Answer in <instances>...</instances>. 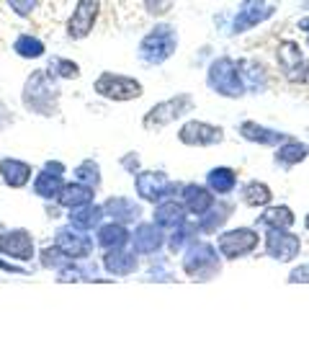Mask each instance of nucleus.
Segmentation results:
<instances>
[{"mask_svg": "<svg viewBox=\"0 0 309 361\" xmlns=\"http://www.w3.org/2000/svg\"><path fill=\"white\" fill-rule=\"evenodd\" d=\"M286 281L289 284H309V264L294 266V269L289 271Z\"/></svg>", "mask_w": 309, "mask_h": 361, "instance_id": "41", "label": "nucleus"}, {"mask_svg": "<svg viewBox=\"0 0 309 361\" xmlns=\"http://www.w3.org/2000/svg\"><path fill=\"white\" fill-rule=\"evenodd\" d=\"M129 240H132V230L129 225H121V222H101L96 227V245L101 250H116V248H127Z\"/></svg>", "mask_w": 309, "mask_h": 361, "instance_id": "23", "label": "nucleus"}, {"mask_svg": "<svg viewBox=\"0 0 309 361\" xmlns=\"http://www.w3.org/2000/svg\"><path fill=\"white\" fill-rule=\"evenodd\" d=\"M189 219V212H186V207H183V202H178V199H165V202H158L155 204V212H152V222L158 227H163L165 233H170V230H175V227L181 225V222H186Z\"/></svg>", "mask_w": 309, "mask_h": 361, "instance_id": "24", "label": "nucleus"}, {"mask_svg": "<svg viewBox=\"0 0 309 361\" xmlns=\"http://www.w3.org/2000/svg\"><path fill=\"white\" fill-rule=\"evenodd\" d=\"M6 3L11 8V13L15 18H21V21H31L39 8H42V0H6Z\"/></svg>", "mask_w": 309, "mask_h": 361, "instance_id": "38", "label": "nucleus"}, {"mask_svg": "<svg viewBox=\"0 0 309 361\" xmlns=\"http://www.w3.org/2000/svg\"><path fill=\"white\" fill-rule=\"evenodd\" d=\"M178 44H181V37H178L175 23L158 21L155 26H150V29L144 31V37L139 39V44H137V60L142 62V65H150V68H160L170 57H175Z\"/></svg>", "mask_w": 309, "mask_h": 361, "instance_id": "2", "label": "nucleus"}, {"mask_svg": "<svg viewBox=\"0 0 309 361\" xmlns=\"http://www.w3.org/2000/svg\"><path fill=\"white\" fill-rule=\"evenodd\" d=\"M256 225L265 227V230H271V227L291 230V227L296 225V214L289 204H268V207H263V212L258 214Z\"/></svg>", "mask_w": 309, "mask_h": 361, "instance_id": "28", "label": "nucleus"}, {"mask_svg": "<svg viewBox=\"0 0 309 361\" xmlns=\"http://www.w3.org/2000/svg\"><path fill=\"white\" fill-rule=\"evenodd\" d=\"M54 245L65 253L68 258L72 261H83V258H91L93 250H96V240H93V235L88 230H80L75 225H62L57 227V233H54Z\"/></svg>", "mask_w": 309, "mask_h": 361, "instance_id": "12", "label": "nucleus"}, {"mask_svg": "<svg viewBox=\"0 0 309 361\" xmlns=\"http://www.w3.org/2000/svg\"><path fill=\"white\" fill-rule=\"evenodd\" d=\"M198 235H201V230H198L196 225V219L194 222H181V225L175 227V230H170V235H168V240H165V248L170 250V253H183V250L189 248L191 243L198 240Z\"/></svg>", "mask_w": 309, "mask_h": 361, "instance_id": "32", "label": "nucleus"}, {"mask_svg": "<svg viewBox=\"0 0 309 361\" xmlns=\"http://www.w3.org/2000/svg\"><path fill=\"white\" fill-rule=\"evenodd\" d=\"M119 166L127 171V173H132V176H137L139 171H142V158H139V152H124L119 158Z\"/></svg>", "mask_w": 309, "mask_h": 361, "instance_id": "40", "label": "nucleus"}, {"mask_svg": "<svg viewBox=\"0 0 309 361\" xmlns=\"http://www.w3.org/2000/svg\"><path fill=\"white\" fill-rule=\"evenodd\" d=\"M260 243L263 240L256 227H232V230H219L217 235V250L225 261H240L253 256Z\"/></svg>", "mask_w": 309, "mask_h": 361, "instance_id": "9", "label": "nucleus"}, {"mask_svg": "<svg viewBox=\"0 0 309 361\" xmlns=\"http://www.w3.org/2000/svg\"><path fill=\"white\" fill-rule=\"evenodd\" d=\"M237 135H240L245 142L263 145V147H279L284 140L291 137V135H286V132H281V129L265 127V124H258V121H253V119L240 121V124H237Z\"/></svg>", "mask_w": 309, "mask_h": 361, "instance_id": "18", "label": "nucleus"}, {"mask_svg": "<svg viewBox=\"0 0 309 361\" xmlns=\"http://www.w3.org/2000/svg\"><path fill=\"white\" fill-rule=\"evenodd\" d=\"M181 202L191 217H198V214H204L206 209H211V204L217 202V194H214L206 183H183Z\"/></svg>", "mask_w": 309, "mask_h": 361, "instance_id": "21", "label": "nucleus"}, {"mask_svg": "<svg viewBox=\"0 0 309 361\" xmlns=\"http://www.w3.org/2000/svg\"><path fill=\"white\" fill-rule=\"evenodd\" d=\"M206 186H209L217 196L225 199V196L234 194V188H237V171L229 166L211 168L209 173H206Z\"/></svg>", "mask_w": 309, "mask_h": 361, "instance_id": "30", "label": "nucleus"}, {"mask_svg": "<svg viewBox=\"0 0 309 361\" xmlns=\"http://www.w3.org/2000/svg\"><path fill=\"white\" fill-rule=\"evenodd\" d=\"M0 271H6V274H18V276H26V274H29L23 266H18V261H11V258H8V261L0 258Z\"/></svg>", "mask_w": 309, "mask_h": 361, "instance_id": "42", "label": "nucleus"}, {"mask_svg": "<svg viewBox=\"0 0 309 361\" xmlns=\"http://www.w3.org/2000/svg\"><path fill=\"white\" fill-rule=\"evenodd\" d=\"M240 199L250 209H263L268 204H273V191L265 180H248L240 188Z\"/></svg>", "mask_w": 309, "mask_h": 361, "instance_id": "31", "label": "nucleus"}, {"mask_svg": "<svg viewBox=\"0 0 309 361\" xmlns=\"http://www.w3.org/2000/svg\"><path fill=\"white\" fill-rule=\"evenodd\" d=\"M96 191L99 188L88 186L83 180H65V186H62L60 196H57V204H60L62 209H75V207H83V204H91L96 202Z\"/></svg>", "mask_w": 309, "mask_h": 361, "instance_id": "27", "label": "nucleus"}, {"mask_svg": "<svg viewBox=\"0 0 309 361\" xmlns=\"http://www.w3.org/2000/svg\"><path fill=\"white\" fill-rule=\"evenodd\" d=\"M101 269L106 274H111V276L127 279L139 271V256H137L134 250H127V248L106 250L103 258H101Z\"/></svg>", "mask_w": 309, "mask_h": 361, "instance_id": "20", "label": "nucleus"}, {"mask_svg": "<svg viewBox=\"0 0 309 361\" xmlns=\"http://www.w3.org/2000/svg\"><path fill=\"white\" fill-rule=\"evenodd\" d=\"M37 240L26 227H11L0 235V256L18 261V264H31L37 258Z\"/></svg>", "mask_w": 309, "mask_h": 361, "instance_id": "13", "label": "nucleus"}, {"mask_svg": "<svg viewBox=\"0 0 309 361\" xmlns=\"http://www.w3.org/2000/svg\"><path fill=\"white\" fill-rule=\"evenodd\" d=\"M101 8H103V0H75L72 13L65 21V37L70 42H83L91 37L99 23Z\"/></svg>", "mask_w": 309, "mask_h": 361, "instance_id": "11", "label": "nucleus"}, {"mask_svg": "<svg viewBox=\"0 0 309 361\" xmlns=\"http://www.w3.org/2000/svg\"><path fill=\"white\" fill-rule=\"evenodd\" d=\"M225 127L201 119L183 121L181 129H178V142L186 145V147H217V145L225 142Z\"/></svg>", "mask_w": 309, "mask_h": 361, "instance_id": "14", "label": "nucleus"}, {"mask_svg": "<svg viewBox=\"0 0 309 361\" xmlns=\"http://www.w3.org/2000/svg\"><path fill=\"white\" fill-rule=\"evenodd\" d=\"M206 88L222 98H229V101L248 96V85H245V78H242L240 60H234L229 54L214 57L209 62V68H206Z\"/></svg>", "mask_w": 309, "mask_h": 361, "instance_id": "3", "label": "nucleus"}, {"mask_svg": "<svg viewBox=\"0 0 309 361\" xmlns=\"http://www.w3.org/2000/svg\"><path fill=\"white\" fill-rule=\"evenodd\" d=\"M103 212L106 217H111L113 222H121V225H137L144 214L142 202H134L132 196H108L103 202Z\"/></svg>", "mask_w": 309, "mask_h": 361, "instance_id": "19", "label": "nucleus"}, {"mask_svg": "<svg viewBox=\"0 0 309 361\" xmlns=\"http://www.w3.org/2000/svg\"><path fill=\"white\" fill-rule=\"evenodd\" d=\"M234 212V204L232 202H214L211 204V209H206L204 214H198L196 217V225L201 230V235H217L219 230H225L227 219L232 217Z\"/></svg>", "mask_w": 309, "mask_h": 361, "instance_id": "26", "label": "nucleus"}, {"mask_svg": "<svg viewBox=\"0 0 309 361\" xmlns=\"http://www.w3.org/2000/svg\"><path fill=\"white\" fill-rule=\"evenodd\" d=\"M307 158H309V145L299 142L296 137H289L279 147H273V163L279 168H284V171H291V168H296Z\"/></svg>", "mask_w": 309, "mask_h": 361, "instance_id": "25", "label": "nucleus"}, {"mask_svg": "<svg viewBox=\"0 0 309 361\" xmlns=\"http://www.w3.org/2000/svg\"><path fill=\"white\" fill-rule=\"evenodd\" d=\"M222 253L217 245L209 240H194L189 248L181 253V269L183 274L194 281H211L222 274Z\"/></svg>", "mask_w": 309, "mask_h": 361, "instance_id": "4", "label": "nucleus"}, {"mask_svg": "<svg viewBox=\"0 0 309 361\" xmlns=\"http://www.w3.org/2000/svg\"><path fill=\"white\" fill-rule=\"evenodd\" d=\"M304 227H307V233H309V212H307V217H304Z\"/></svg>", "mask_w": 309, "mask_h": 361, "instance_id": "44", "label": "nucleus"}, {"mask_svg": "<svg viewBox=\"0 0 309 361\" xmlns=\"http://www.w3.org/2000/svg\"><path fill=\"white\" fill-rule=\"evenodd\" d=\"M281 0H242L240 8L234 11L232 23H229V37H240L248 31L263 26L279 13Z\"/></svg>", "mask_w": 309, "mask_h": 361, "instance_id": "7", "label": "nucleus"}, {"mask_svg": "<svg viewBox=\"0 0 309 361\" xmlns=\"http://www.w3.org/2000/svg\"><path fill=\"white\" fill-rule=\"evenodd\" d=\"M0 180L8 188H26L34 180V168L21 158H3L0 160Z\"/></svg>", "mask_w": 309, "mask_h": 361, "instance_id": "22", "label": "nucleus"}, {"mask_svg": "<svg viewBox=\"0 0 309 361\" xmlns=\"http://www.w3.org/2000/svg\"><path fill=\"white\" fill-rule=\"evenodd\" d=\"M263 245H265V256L271 258V261H279V264H291L302 253L299 235L291 233V230H279V227H271L265 233Z\"/></svg>", "mask_w": 309, "mask_h": 361, "instance_id": "15", "label": "nucleus"}, {"mask_svg": "<svg viewBox=\"0 0 309 361\" xmlns=\"http://www.w3.org/2000/svg\"><path fill=\"white\" fill-rule=\"evenodd\" d=\"M106 212H103V204H83V207H75V209L68 212V222L70 225L80 227V230H88V233H93L96 227L103 222Z\"/></svg>", "mask_w": 309, "mask_h": 361, "instance_id": "29", "label": "nucleus"}, {"mask_svg": "<svg viewBox=\"0 0 309 361\" xmlns=\"http://www.w3.org/2000/svg\"><path fill=\"white\" fill-rule=\"evenodd\" d=\"M304 47H307V49H309V34H307V39H304Z\"/></svg>", "mask_w": 309, "mask_h": 361, "instance_id": "46", "label": "nucleus"}, {"mask_svg": "<svg viewBox=\"0 0 309 361\" xmlns=\"http://www.w3.org/2000/svg\"><path fill=\"white\" fill-rule=\"evenodd\" d=\"M276 65H279L281 75L286 78L289 83H309V60L304 57V49L299 42H291V39L279 42V47H276Z\"/></svg>", "mask_w": 309, "mask_h": 361, "instance_id": "10", "label": "nucleus"}, {"mask_svg": "<svg viewBox=\"0 0 309 361\" xmlns=\"http://www.w3.org/2000/svg\"><path fill=\"white\" fill-rule=\"evenodd\" d=\"M296 29L304 31V34H309V18H307V16H304V18H299V21H296Z\"/></svg>", "mask_w": 309, "mask_h": 361, "instance_id": "43", "label": "nucleus"}, {"mask_svg": "<svg viewBox=\"0 0 309 361\" xmlns=\"http://www.w3.org/2000/svg\"><path fill=\"white\" fill-rule=\"evenodd\" d=\"M93 93L111 104H129V101H139L144 96L142 80H137L132 75H121V73H111L103 70L96 80H93Z\"/></svg>", "mask_w": 309, "mask_h": 361, "instance_id": "5", "label": "nucleus"}, {"mask_svg": "<svg viewBox=\"0 0 309 361\" xmlns=\"http://www.w3.org/2000/svg\"><path fill=\"white\" fill-rule=\"evenodd\" d=\"M183 183L173 180L165 171H139L134 176V191L139 196V202L155 204L165 202V199H173V196L181 194Z\"/></svg>", "mask_w": 309, "mask_h": 361, "instance_id": "8", "label": "nucleus"}, {"mask_svg": "<svg viewBox=\"0 0 309 361\" xmlns=\"http://www.w3.org/2000/svg\"><path fill=\"white\" fill-rule=\"evenodd\" d=\"M194 96L189 93H178L173 98H165V101H160L150 109V111L142 116V127L147 132H160V129L170 127L175 121H181L183 116H189L194 111Z\"/></svg>", "mask_w": 309, "mask_h": 361, "instance_id": "6", "label": "nucleus"}, {"mask_svg": "<svg viewBox=\"0 0 309 361\" xmlns=\"http://www.w3.org/2000/svg\"><path fill=\"white\" fill-rule=\"evenodd\" d=\"M46 68L52 70V73L60 78V80H77V78L83 75L80 65H77L75 60H70V57H52Z\"/></svg>", "mask_w": 309, "mask_h": 361, "instance_id": "36", "label": "nucleus"}, {"mask_svg": "<svg viewBox=\"0 0 309 361\" xmlns=\"http://www.w3.org/2000/svg\"><path fill=\"white\" fill-rule=\"evenodd\" d=\"M3 230H6V225H3V222H0V235H3Z\"/></svg>", "mask_w": 309, "mask_h": 361, "instance_id": "47", "label": "nucleus"}, {"mask_svg": "<svg viewBox=\"0 0 309 361\" xmlns=\"http://www.w3.org/2000/svg\"><path fill=\"white\" fill-rule=\"evenodd\" d=\"M139 3H142L144 13L152 18H165L175 6V0H139Z\"/></svg>", "mask_w": 309, "mask_h": 361, "instance_id": "39", "label": "nucleus"}, {"mask_svg": "<svg viewBox=\"0 0 309 361\" xmlns=\"http://www.w3.org/2000/svg\"><path fill=\"white\" fill-rule=\"evenodd\" d=\"M13 52L21 57V60H42L46 54V44L37 34H29V31H23L18 37L13 39Z\"/></svg>", "mask_w": 309, "mask_h": 361, "instance_id": "33", "label": "nucleus"}, {"mask_svg": "<svg viewBox=\"0 0 309 361\" xmlns=\"http://www.w3.org/2000/svg\"><path fill=\"white\" fill-rule=\"evenodd\" d=\"M165 240H168V233L163 227H158L155 222H137L134 230H132V250H134L137 256H155L160 250L165 248Z\"/></svg>", "mask_w": 309, "mask_h": 361, "instance_id": "17", "label": "nucleus"}, {"mask_svg": "<svg viewBox=\"0 0 309 361\" xmlns=\"http://www.w3.org/2000/svg\"><path fill=\"white\" fill-rule=\"evenodd\" d=\"M60 101H62V88L60 78L54 75L49 68H39L29 73V78L23 80L21 88V104L23 109L34 116L42 119H52L60 114Z\"/></svg>", "mask_w": 309, "mask_h": 361, "instance_id": "1", "label": "nucleus"}, {"mask_svg": "<svg viewBox=\"0 0 309 361\" xmlns=\"http://www.w3.org/2000/svg\"><path fill=\"white\" fill-rule=\"evenodd\" d=\"M242 68V78H245V85H248V93H263L268 88V73H265L263 62H245L240 60Z\"/></svg>", "mask_w": 309, "mask_h": 361, "instance_id": "34", "label": "nucleus"}, {"mask_svg": "<svg viewBox=\"0 0 309 361\" xmlns=\"http://www.w3.org/2000/svg\"><path fill=\"white\" fill-rule=\"evenodd\" d=\"M75 178L83 180V183H88V186H93V188H101V183H103L101 166L93 158L83 160V163H77V166H75Z\"/></svg>", "mask_w": 309, "mask_h": 361, "instance_id": "37", "label": "nucleus"}, {"mask_svg": "<svg viewBox=\"0 0 309 361\" xmlns=\"http://www.w3.org/2000/svg\"><path fill=\"white\" fill-rule=\"evenodd\" d=\"M65 171H68V166L62 160H46L42 171H37L34 180H31L34 196L44 199V202H57V196L65 186Z\"/></svg>", "mask_w": 309, "mask_h": 361, "instance_id": "16", "label": "nucleus"}, {"mask_svg": "<svg viewBox=\"0 0 309 361\" xmlns=\"http://www.w3.org/2000/svg\"><path fill=\"white\" fill-rule=\"evenodd\" d=\"M37 258H39V264H42V269L52 271V274H54V271H62L65 266L70 264V261H72V258L65 256V253H62L54 243H52V245H44V248L39 250Z\"/></svg>", "mask_w": 309, "mask_h": 361, "instance_id": "35", "label": "nucleus"}, {"mask_svg": "<svg viewBox=\"0 0 309 361\" xmlns=\"http://www.w3.org/2000/svg\"><path fill=\"white\" fill-rule=\"evenodd\" d=\"M302 8L304 11H309V0H302Z\"/></svg>", "mask_w": 309, "mask_h": 361, "instance_id": "45", "label": "nucleus"}]
</instances>
